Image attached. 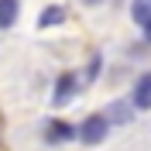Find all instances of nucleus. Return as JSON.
Returning <instances> with one entry per match:
<instances>
[{
  "label": "nucleus",
  "instance_id": "nucleus-7",
  "mask_svg": "<svg viewBox=\"0 0 151 151\" xmlns=\"http://www.w3.org/2000/svg\"><path fill=\"white\" fill-rule=\"evenodd\" d=\"M65 21V10L62 7H45L41 10V28H55V24H62Z\"/></svg>",
  "mask_w": 151,
  "mask_h": 151
},
{
  "label": "nucleus",
  "instance_id": "nucleus-1",
  "mask_svg": "<svg viewBox=\"0 0 151 151\" xmlns=\"http://www.w3.org/2000/svg\"><path fill=\"white\" fill-rule=\"evenodd\" d=\"M86 144H100L106 137V117H100V113H93V117H86L83 120V134H79Z\"/></svg>",
  "mask_w": 151,
  "mask_h": 151
},
{
  "label": "nucleus",
  "instance_id": "nucleus-6",
  "mask_svg": "<svg viewBox=\"0 0 151 151\" xmlns=\"http://www.w3.org/2000/svg\"><path fill=\"white\" fill-rule=\"evenodd\" d=\"M72 137V127L65 120H52L48 124V141H69Z\"/></svg>",
  "mask_w": 151,
  "mask_h": 151
},
{
  "label": "nucleus",
  "instance_id": "nucleus-3",
  "mask_svg": "<svg viewBox=\"0 0 151 151\" xmlns=\"http://www.w3.org/2000/svg\"><path fill=\"white\" fill-rule=\"evenodd\" d=\"M131 14H134V21H137V28H141L144 35H148V41H151V7L144 4V0H134Z\"/></svg>",
  "mask_w": 151,
  "mask_h": 151
},
{
  "label": "nucleus",
  "instance_id": "nucleus-2",
  "mask_svg": "<svg viewBox=\"0 0 151 151\" xmlns=\"http://www.w3.org/2000/svg\"><path fill=\"white\" fill-rule=\"evenodd\" d=\"M134 106L137 110H151V72H144L134 86Z\"/></svg>",
  "mask_w": 151,
  "mask_h": 151
},
{
  "label": "nucleus",
  "instance_id": "nucleus-4",
  "mask_svg": "<svg viewBox=\"0 0 151 151\" xmlns=\"http://www.w3.org/2000/svg\"><path fill=\"white\" fill-rule=\"evenodd\" d=\"M72 89H76V79H72V72H62V76H58V83H55V103L69 100V96H72Z\"/></svg>",
  "mask_w": 151,
  "mask_h": 151
},
{
  "label": "nucleus",
  "instance_id": "nucleus-5",
  "mask_svg": "<svg viewBox=\"0 0 151 151\" xmlns=\"http://www.w3.org/2000/svg\"><path fill=\"white\" fill-rule=\"evenodd\" d=\"M17 10H21L17 0H0V28H10L17 21Z\"/></svg>",
  "mask_w": 151,
  "mask_h": 151
}]
</instances>
